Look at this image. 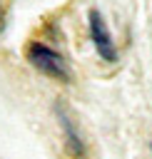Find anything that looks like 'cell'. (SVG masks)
<instances>
[{
    "instance_id": "4",
    "label": "cell",
    "mask_w": 152,
    "mask_h": 159,
    "mask_svg": "<svg viewBox=\"0 0 152 159\" xmlns=\"http://www.w3.org/2000/svg\"><path fill=\"white\" fill-rule=\"evenodd\" d=\"M150 149H152V144H150Z\"/></svg>"
},
{
    "instance_id": "3",
    "label": "cell",
    "mask_w": 152,
    "mask_h": 159,
    "mask_svg": "<svg viewBox=\"0 0 152 159\" xmlns=\"http://www.w3.org/2000/svg\"><path fill=\"white\" fill-rule=\"evenodd\" d=\"M90 37H92V45L97 50V55L105 60V62H115L117 60V47H115V40L102 20V15L97 10H90Z\"/></svg>"
},
{
    "instance_id": "1",
    "label": "cell",
    "mask_w": 152,
    "mask_h": 159,
    "mask_svg": "<svg viewBox=\"0 0 152 159\" xmlns=\"http://www.w3.org/2000/svg\"><path fill=\"white\" fill-rule=\"evenodd\" d=\"M25 55H27V62H30L35 70H40L42 75H47V77H52V80H60V82H70V67H67V62L62 60V55L55 52L52 47L32 40V42L25 47Z\"/></svg>"
},
{
    "instance_id": "2",
    "label": "cell",
    "mask_w": 152,
    "mask_h": 159,
    "mask_svg": "<svg viewBox=\"0 0 152 159\" xmlns=\"http://www.w3.org/2000/svg\"><path fill=\"white\" fill-rule=\"evenodd\" d=\"M55 117H57L62 137H65V152L72 159H87V144H85V139H82V134H80L65 102H55Z\"/></svg>"
}]
</instances>
